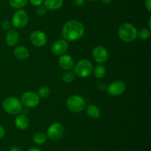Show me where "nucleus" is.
<instances>
[{
	"label": "nucleus",
	"mask_w": 151,
	"mask_h": 151,
	"mask_svg": "<svg viewBox=\"0 0 151 151\" xmlns=\"http://www.w3.org/2000/svg\"><path fill=\"white\" fill-rule=\"evenodd\" d=\"M85 28L82 22L78 20L68 21L63 25L62 35L66 41H72L79 39L83 36Z\"/></svg>",
	"instance_id": "obj_1"
},
{
	"label": "nucleus",
	"mask_w": 151,
	"mask_h": 151,
	"mask_svg": "<svg viewBox=\"0 0 151 151\" xmlns=\"http://www.w3.org/2000/svg\"><path fill=\"white\" fill-rule=\"evenodd\" d=\"M118 36L124 42H133L137 38V30L132 24L125 22L119 26Z\"/></svg>",
	"instance_id": "obj_2"
},
{
	"label": "nucleus",
	"mask_w": 151,
	"mask_h": 151,
	"mask_svg": "<svg viewBox=\"0 0 151 151\" xmlns=\"http://www.w3.org/2000/svg\"><path fill=\"white\" fill-rule=\"evenodd\" d=\"M2 107L4 110L10 115H16L22 110V102L18 98L7 97L3 101Z\"/></svg>",
	"instance_id": "obj_3"
},
{
	"label": "nucleus",
	"mask_w": 151,
	"mask_h": 151,
	"mask_svg": "<svg viewBox=\"0 0 151 151\" xmlns=\"http://www.w3.org/2000/svg\"><path fill=\"white\" fill-rule=\"evenodd\" d=\"M75 74L80 78H87L93 72V65L88 59H82L75 65Z\"/></svg>",
	"instance_id": "obj_4"
},
{
	"label": "nucleus",
	"mask_w": 151,
	"mask_h": 151,
	"mask_svg": "<svg viewBox=\"0 0 151 151\" xmlns=\"http://www.w3.org/2000/svg\"><path fill=\"white\" fill-rule=\"evenodd\" d=\"M86 105V100L81 96L72 95L66 100L68 109L73 113H80L83 110Z\"/></svg>",
	"instance_id": "obj_5"
},
{
	"label": "nucleus",
	"mask_w": 151,
	"mask_h": 151,
	"mask_svg": "<svg viewBox=\"0 0 151 151\" xmlns=\"http://www.w3.org/2000/svg\"><path fill=\"white\" fill-rule=\"evenodd\" d=\"M28 21H29V16L27 13L22 9H19L13 14L11 23L14 28L22 29L27 26Z\"/></svg>",
	"instance_id": "obj_6"
},
{
	"label": "nucleus",
	"mask_w": 151,
	"mask_h": 151,
	"mask_svg": "<svg viewBox=\"0 0 151 151\" xmlns=\"http://www.w3.org/2000/svg\"><path fill=\"white\" fill-rule=\"evenodd\" d=\"M63 134H64V127L60 123H53L47 129V138L53 142H56V141L61 139L63 138Z\"/></svg>",
	"instance_id": "obj_7"
},
{
	"label": "nucleus",
	"mask_w": 151,
	"mask_h": 151,
	"mask_svg": "<svg viewBox=\"0 0 151 151\" xmlns=\"http://www.w3.org/2000/svg\"><path fill=\"white\" fill-rule=\"evenodd\" d=\"M21 102L22 105H24L27 107L33 108L38 106L40 102V98L38 94L34 92L28 91L25 92L21 96Z\"/></svg>",
	"instance_id": "obj_8"
},
{
	"label": "nucleus",
	"mask_w": 151,
	"mask_h": 151,
	"mask_svg": "<svg viewBox=\"0 0 151 151\" xmlns=\"http://www.w3.org/2000/svg\"><path fill=\"white\" fill-rule=\"evenodd\" d=\"M126 90V84L124 81L117 80L111 83L107 87L108 94L111 96H118L122 95Z\"/></svg>",
	"instance_id": "obj_9"
},
{
	"label": "nucleus",
	"mask_w": 151,
	"mask_h": 151,
	"mask_svg": "<svg viewBox=\"0 0 151 151\" xmlns=\"http://www.w3.org/2000/svg\"><path fill=\"white\" fill-rule=\"evenodd\" d=\"M30 42L35 47H43L47 42V36L41 30H35L29 36Z\"/></svg>",
	"instance_id": "obj_10"
},
{
	"label": "nucleus",
	"mask_w": 151,
	"mask_h": 151,
	"mask_svg": "<svg viewBox=\"0 0 151 151\" xmlns=\"http://www.w3.org/2000/svg\"><path fill=\"white\" fill-rule=\"evenodd\" d=\"M92 56L97 63L104 64L109 60V55L107 50L103 46H97L92 50Z\"/></svg>",
	"instance_id": "obj_11"
},
{
	"label": "nucleus",
	"mask_w": 151,
	"mask_h": 151,
	"mask_svg": "<svg viewBox=\"0 0 151 151\" xmlns=\"http://www.w3.org/2000/svg\"><path fill=\"white\" fill-rule=\"evenodd\" d=\"M69 49V44L67 41L64 39H60L53 43L52 45L51 50L52 53L56 56H61L63 55Z\"/></svg>",
	"instance_id": "obj_12"
},
{
	"label": "nucleus",
	"mask_w": 151,
	"mask_h": 151,
	"mask_svg": "<svg viewBox=\"0 0 151 151\" xmlns=\"http://www.w3.org/2000/svg\"><path fill=\"white\" fill-rule=\"evenodd\" d=\"M58 64L60 68L64 70H70L74 68L75 62L73 58L69 55L63 54L60 56L58 59Z\"/></svg>",
	"instance_id": "obj_13"
},
{
	"label": "nucleus",
	"mask_w": 151,
	"mask_h": 151,
	"mask_svg": "<svg viewBox=\"0 0 151 151\" xmlns=\"http://www.w3.org/2000/svg\"><path fill=\"white\" fill-rule=\"evenodd\" d=\"M19 40V35L17 30L15 29H10L7 31L5 36L6 43L10 47H13L18 43Z\"/></svg>",
	"instance_id": "obj_14"
},
{
	"label": "nucleus",
	"mask_w": 151,
	"mask_h": 151,
	"mask_svg": "<svg viewBox=\"0 0 151 151\" xmlns=\"http://www.w3.org/2000/svg\"><path fill=\"white\" fill-rule=\"evenodd\" d=\"M13 53H14L15 57L21 61L27 60L29 56V52L28 49L22 45L16 47V48L13 50Z\"/></svg>",
	"instance_id": "obj_15"
},
{
	"label": "nucleus",
	"mask_w": 151,
	"mask_h": 151,
	"mask_svg": "<svg viewBox=\"0 0 151 151\" xmlns=\"http://www.w3.org/2000/svg\"><path fill=\"white\" fill-rule=\"evenodd\" d=\"M15 124H16V127L19 130H26L29 124V118L24 114L18 115L15 119Z\"/></svg>",
	"instance_id": "obj_16"
},
{
	"label": "nucleus",
	"mask_w": 151,
	"mask_h": 151,
	"mask_svg": "<svg viewBox=\"0 0 151 151\" xmlns=\"http://www.w3.org/2000/svg\"><path fill=\"white\" fill-rule=\"evenodd\" d=\"M44 4L47 10H57L63 6V0H44Z\"/></svg>",
	"instance_id": "obj_17"
},
{
	"label": "nucleus",
	"mask_w": 151,
	"mask_h": 151,
	"mask_svg": "<svg viewBox=\"0 0 151 151\" xmlns=\"http://www.w3.org/2000/svg\"><path fill=\"white\" fill-rule=\"evenodd\" d=\"M86 113L90 118H98L101 115L100 109L94 105H89L86 107Z\"/></svg>",
	"instance_id": "obj_18"
},
{
	"label": "nucleus",
	"mask_w": 151,
	"mask_h": 151,
	"mask_svg": "<svg viewBox=\"0 0 151 151\" xmlns=\"http://www.w3.org/2000/svg\"><path fill=\"white\" fill-rule=\"evenodd\" d=\"M47 136L45 133H41V132H38V133H35L32 137V141L34 143L38 145H42L47 142Z\"/></svg>",
	"instance_id": "obj_19"
},
{
	"label": "nucleus",
	"mask_w": 151,
	"mask_h": 151,
	"mask_svg": "<svg viewBox=\"0 0 151 151\" xmlns=\"http://www.w3.org/2000/svg\"><path fill=\"white\" fill-rule=\"evenodd\" d=\"M93 72H94V76L97 78H102L104 77L106 74V68L103 65H98L93 68Z\"/></svg>",
	"instance_id": "obj_20"
},
{
	"label": "nucleus",
	"mask_w": 151,
	"mask_h": 151,
	"mask_svg": "<svg viewBox=\"0 0 151 151\" xmlns=\"http://www.w3.org/2000/svg\"><path fill=\"white\" fill-rule=\"evenodd\" d=\"M28 0H10L9 4L13 8L15 9H22L27 5Z\"/></svg>",
	"instance_id": "obj_21"
},
{
	"label": "nucleus",
	"mask_w": 151,
	"mask_h": 151,
	"mask_svg": "<svg viewBox=\"0 0 151 151\" xmlns=\"http://www.w3.org/2000/svg\"><path fill=\"white\" fill-rule=\"evenodd\" d=\"M150 31L148 28H142L137 31V37L142 40H147L150 38Z\"/></svg>",
	"instance_id": "obj_22"
},
{
	"label": "nucleus",
	"mask_w": 151,
	"mask_h": 151,
	"mask_svg": "<svg viewBox=\"0 0 151 151\" xmlns=\"http://www.w3.org/2000/svg\"><path fill=\"white\" fill-rule=\"evenodd\" d=\"M75 73L72 72L70 70L66 71V73L63 74L62 76V79L64 82L66 83H72V81L75 80Z\"/></svg>",
	"instance_id": "obj_23"
},
{
	"label": "nucleus",
	"mask_w": 151,
	"mask_h": 151,
	"mask_svg": "<svg viewBox=\"0 0 151 151\" xmlns=\"http://www.w3.org/2000/svg\"><path fill=\"white\" fill-rule=\"evenodd\" d=\"M50 90L48 87H41L38 89L37 94L39 98L44 99V98H47L50 95Z\"/></svg>",
	"instance_id": "obj_24"
},
{
	"label": "nucleus",
	"mask_w": 151,
	"mask_h": 151,
	"mask_svg": "<svg viewBox=\"0 0 151 151\" xmlns=\"http://www.w3.org/2000/svg\"><path fill=\"white\" fill-rule=\"evenodd\" d=\"M46 13H47V9H46V7H44V6H38V7H37V9H36V13L38 15V16H44V15L46 14Z\"/></svg>",
	"instance_id": "obj_25"
},
{
	"label": "nucleus",
	"mask_w": 151,
	"mask_h": 151,
	"mask_svg": "<svg viewBox=\"0 0 151 151\" xmlns=\"http://www.w3.org/2000/svg\"><path fill=\"white\" fill-rule=\"evenodd\" d=\"M12 23L9 20H4L1 22V28L3 30H9L11 28Z\"/></svg>",
	"instance_id": "obj_26"
},
{
	"label": "nucleus",
	"mask_w": 151,
	"mask_h": 151,
	"mask_svg": "<svg viewBox=\"0 0 151 151\" xmlns=\"http://www.w3.org/2000/svg\"><path fill=\"white\" fill-rule=\"evenodd\" d=\"M29 1L30 4L35 7H38V6L41 5L42 3L44 2V0H29Z\"/></svg>",
	"instance_id": "obj_27"
},
{
	"label": "nucleus",
	"mask_w": 151,
	"mask_h": 151,
	"mask_svg": "<svg viewBox=\"0 0 151 151\" xmlns=\"http://www.w3.org/2000/svg\"><path fill=\"white\" fill-rule=\"evenodd\" d=\"M145 5L147 11L151 12V0H145Z\"/></svg>",
	"instance_id": "obj_28"
},
{
	"label": "nucleus",
	"mask_w": 151,
	"mask_h": 151,
	"mask_svg": "<svg viewBox=\"0 0 151 151\" xmlns=\"http://www.w3.org/2000/svg\"><path fill=\"white\" fill-rule=\"evenodd\" d=\"M86 0H73L74 4L76 6H78V7H81V6L83 5L84 3H85Z\"/></svg>",
	"instance_id": "obj_29"
},
{
	"label": "nucleus",
	"mask_w": 151,
	"mask_h": 151,
	"mask_svg": "<svg viewBox=\"0 0 151 151\" xmlns=\"http://www.w3.org/2000/svg\"><path fill=\"white\" fill-rule=\"evenodd\" d=\"M4 135H5V130H4V127L0 125V139H2Z\"/></svg>",
	"instance_id": "obj_30"
},
{
	"label": "nucleus",
	"mask_w": 151,
	"mask_h": 151,
	"mask_svg": "<svg viewBox=\"0 0 151 151\" xmlns=\"http://www.w3.org/2000/svg\"><path fill=\"white\" fill-rule=\"evenodd\" d=\"M97 87H98V88L100 89V90H105V89L106 88V84H105L104 83H103V82L99 83V84H97Z\"/></svg>",
	"instance_id": "obj_31"
},
{
	"label": "nucleus",
	"mask_w": 151,
	"mask_h": 151,
	"mask_svg": "<svg viewBox=\"0 0 151 151\" xmlns=\"http://www.w3.org/2000/svg\"><path fill=\"white\" fill-rule=\"evenodd\" d=\"M10 151H23L20 147H16V146H13L10 148Z\"/></svg>",
	"instance_id": "obj_32"
},
{
	"label": "nucleus",
	"mask_w": 151,
	"mask_h": 151,
	"mask_svg": "<svg viewBox=\"0 0 151 151\" xmlns=\"http://www.w3.org/2000/svg\"><path fill=\"white\" fill-rule=\"evenodd\" d=\"M27 151H42L40 148L38 147H30L27 150Z\"/></svg>",
	"instance_id": "obj_33"
},
{
	"label": "nucleus",
	"mask_w": 151,
	"mask_h": 151,
	"mask_svg": "<svg viewBox=\"0 0 151 151\" xmlns=\"http://www.w3.org/2000/svg\"><path fill=\"white\" fill-rule=\"evenodd\" d=\"M102 2L104 4H109L112 1V0H101Z\"/></svg>",
	"instance_id": "obj_34"
},
{
	"label": "nucleus",
	"mask_w": 151,
	"mask_h": 151,
	"mask_svg": "<svg viewBox=\"0 0 151 151\" xmlns=\"http://www.w3.org/2000/svg\"><path fill=\"white\" fill-rule=\"evenodd\" d=\"M148 29L149 30L151 29V17L149 18L148 19Z\"/></svg>",
	"instance_id": "obj_35"
},
{
	"label": "nucleus",
	"mask_w": 151,
	"mask_h": 151,
	"mask_svg": "<svg viewBox=\"0 0 151 151\" xmlns=\"http://www.w3.org/2000/svg\"><path fill=\"white\" fill-rule=\"evenodd\" d=\"M88 1H97V0H88Z\"/></svg>",
	"instance_id": "obj_36"
},
{
	"label": "nucleus",
	"mask_w": 151,
	"mask_h": 151,
	"mask_svg": "<svg viewBox=\"0 0 151 151\" xmlns=\"http://www.w3.org/2000/svg\"><path fill=\"white\" fill-rule=\"evenodd\" d=\"M0 151H1V150H0Z\"/></svg>",
	"instance_id": "obj_37"
}]
</instances>
